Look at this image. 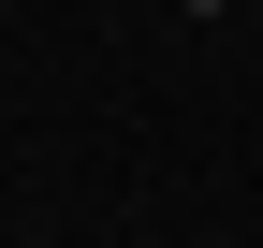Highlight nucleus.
<instances>
[{
  "instance_id": "2",
  "label": "nucleus",
  "mask_w": 263,
  "mask_h": 248,
  "mask_svg": "<svg viewBox=\"0 0 263 248\" xmlns=\"http://www.w3.org/2000/svg\"><path fill=\"white\" fill-rule=\"evenodd\" d=\"M0 15H15V0H0Z\"/></svg>"
},
{
  "instance_id": "1",
  "label": "nucleus",
  "mask_w": 263,
  "mask_h": 248,
  "mask_svg": "<svg viewBox=\"0 0 263 248\" xmlns=\"http://www.w3.org/2000/svg\"><path fill=\"white\" fill-rule=\"evenodd\" d=\"M176 15H234V0H176Z\"/></svg>"
}]
</instances>
